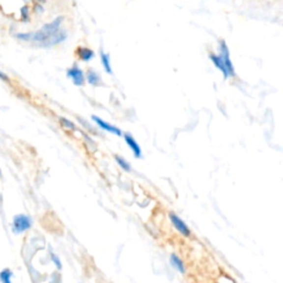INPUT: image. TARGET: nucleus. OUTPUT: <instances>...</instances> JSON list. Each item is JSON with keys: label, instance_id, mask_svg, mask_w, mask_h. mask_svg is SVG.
Masks as SVG:
<instances>
[{"label": "nucleus", "instance_id": "f257e3e1", "mask_svg": "<svg viewBox=\"0 0 283 283\" xmlns=\"http://www.w3.org/2000/svg\"><path fill=\"white\" fill-rule=\"evenodd\" d=\"M62 21H63V17H57L50 24L44 25L37 32L19 34L18 37L27 40V41L37 42L41 47L55 46V44L63 42L66 39V32L60 29Z\"/></svg>", "mask_w": 283, "mask_h": 283}, {"label": "nucleus", "instance_id": "f03ea898", "mask_svg": "<svg viewBox=\"0 0 283 283\" xmlns=\"http://www.w3.org/2000/svg\"><path fill=\"white\" fill-rule=\"evenodd\" d=\"M209 59L212 61V63L221 71V73L224 74L225 79L234 77V74L236 73H234V68L229 57V49L227 47V44H226L225 40H221L219 42L218 55L211 53V55H209Z\"/></svg>", "mask_w": 283, "mask_h": 283}, {"label": "nucleus", "instance_id": "7ed1b4c3", "mask_svg": "<svg viewBox=\"0 0 283 283\" xmlns=\"http://www.w3.org/2000/svg\"><path fill=\"white\" fill-rule=\"evenodd\" d=\"M31 227V219L27 215H17L13 218L12 230L16 233L24 232Z\"/></svg>", "mask_w": 283, "mask_h": 283}, {"label": "nucleus", "instance_id": "20e7f679", "mask_svg": "<svg viewBox=\"0 0 283 283\" xmlns=\"http://www.w3.org/2000/svg\"><path fill=\"white\" fill-rule=\"evenodd\" d=\"M66 75L72 79L73 83L78 86H82L84 84V81H85L82 70L80 69L78 65H73L72 68H70L68 71H66Z\"/></svg>", "mask_w": 283, "mask_h": 283}, {"label": "nucleus", "instance_id": "39448f33", "mask_svg": "<svg viewBox=\"0 0 283 283\" xmlns=\"http://www.w3.org/2000/svg\"><path fill=\"white\" fill-rule=\"evenodd\" d=\"M170 221H171V224L172 226H174L175 229L177 230V231L180 232L183 236L185 237H188L189 234H190V230L188 228V226L186 225L183 220H181L178 216L175 215V214H170Z\"/></svg>", "mask_w": 283, "mask_h": 283}, {"label": "nucleus", "instance_id": "423d86ee", "mask_svg": "<svg viewBox=\"0 0 283 283\" xmlns=\"http://www.w3.org/2000/svg\"><path fill=\"white\" fill-rule=\"evenodd\" d=\"M92 119H93V122H94L97 126L102 128V130H104V131L109 132V133H112V134H116L118 136L122 135V131L119 130L118 127L114 126V125H112V124H110L108 122L103 121V119L95 116V115H93Z\"/></svg>", "mask_w": 283, "mask_h": 283}, {"label": "nucleus", "instance_id": "0eeeda50", "mask_svg": "<svg viewBox=\"0 0 283 283\" xmlns=\"http://www.w3.org/2000/svg\"><path fill=\"white\" fill-rule=\"evenodd\" d=\"M124 140H125L127 146L131 148L133 154H134V156L136 158H141L142 157V149L140 147L139 143H137V142L135 141L134 137H133L131 134H124Z\"/></svg>", "mask_w": 283, "mask_h": 283}, {"label": "nucleus", "instance_id": "6e6552de", "mask_svg": "<svg viewBox=\"0 0 283 283\" xmlns=\"http://www.w3.org/2000/svg\"><path fill=\"white\" fill-rule=\"evenodd\" d=\"M78 56L82 61L87 62V61H90L93 57H94V51L88 48H79Z\"/></svg>", "mask_w": 283, "mask_h": 283}, {"label": "nucleus", "instance_id": "1a4fd4ad", "mask_svg": "<svg viewBox=\"0 0 283 283\" xmlns=\"http://www.w3.org/2000/svg\"><path fill=\"white\" fill-rule=\"evenodd\" d=\"M170 263L172 267H174L177 271L180 272V273H185V265L184 262L180 260V258L178 255H170Z\"/></svg>", "mask_w": 283, "mask_h": 283}, {"label": "nucleus", "instance_id": "9d476101", "mask_svg": "<svg viewBox=\"0 0 283 283\" xmlns=\"http://www.w3.org/2000/svg\"><path fill=\"white\" fill-rule=\"evenodd\" d=\"M86 81L88 82V84H91V85H99L100 81H101V78L100 75L97 74L94 70H88L86 72Z\"/></svg>", "mask_w": 283, "mask_h": 283}, {"label": "nucleus", "instance_id": "9b49d317", "mask_svg": "<svg viewBox=\"0 0 283 283\" xmlns=\"http://www.w3.org/2000/svg\"><path fill=\"white\" fill-rule=\"evenodd\" d=\"M101 62H102V65H103V68L106 72L112 74V68H111L109 55H106V53H104V52H101Z\"/></svg>", "mask_w": 283, "mask_h": 283}, {"label": "nucleus", "instance_id": "f8f14e48", "mask_svg": "<svg viewBox=\"0 0 283 283\" xmlns=\"http://www.w3.org/2000/svg\"><path fill=\"white\" fill-rule=\"evenodd\" d=\"M11 277L12 272L9 269H3L2 271L0 272V281H1V283H12Z\"/></svg>", "mask_w": 283, "mask_h": 283}, {"label": "nucleus", "instance_id": "ddd939ff", "mask_svg": "<svg viewBox=\"0 0 283 283\" xmlns=\"http://www.w3.org/2000/svg\"><path fill=\"white\" fill-rule=\"evenodd\" d=\"M115 161H116V163L119 165V167L123 168L124 170H126V171H130L131 170V165H130V163L126 162L125 159H124L123 157L121 156H115Z\"/></svg>", "mask_w": 283, "mask_h": 283}, {"label": "nucleus", "instance_id": "4468645a", "mask_svg": "<svg viewBox=\"0 0 283 283\" xmlns=\"http://www.w3.org/2000/svg\"><path fill=\"white\" fill-rule=\"evenodd\" d=\"M60 122H61V125L63 126V127H65V128H68V130H72V131L75 130L74 123L69 121V119L62 117V118H60Z\"/></svg>", "mask_w": 283, "mask_h": 283}, {"label": "nucleus", "instance_id": "2eb2a0df", "mask_svg": "<svg viewBox=\"0 0 283 283\" xmlns=\"http://www.w3.org/2000/svg\"><path fill=\"white\" fill-rule=\"evenodd\" d=\"M52 260L55 261V263L57 264V267L59 268V269H61V262H60L59 258H57V256L56 255H52Z\"/></svg>", "mask_w": 283, "mask_h": 283}, {"label": "nucleus", "instance_id": "dca6fc26", "mask_svg": "<svg viewBox=\"0 0 283 283\" xmlns=\"http://www.w3.org/2000/svg\"><path fill=\"white\" fill-rule=\"evenodd\" d=\"M0 79H1V80H6V81H7V80H8V77H7V75L4 74V73H2L1 71H0Z\"/></svg>", "mask_w": 283, "mask_h": 283}, {"label": "nucleus", "instance_id": "f3484780", "mask_svg": "<svg viewBox=\"0 0 283 283\" xmlns=\"http://www.w3.org/2000/svg\"><path fill=\"white\" fill-rule=\"evenodd\" d=\"M0 201H1V196H0Z\"/></svg>", "mask_w": 283, "mask_h": 283}, {"label": "nucleus", "instance_id": "a211bd4d", "mask_svg": "<svg viewBox=\"0 0 283 283\" xmlns=\"http://www.w3.org/2000/svg\"><path fill=\"white\" fill-rule=\"evenodd\" d=\"M0 176H1V171H0Z\"/></svg>", "mask_w": 283, "mask_h": 283}]
</instances>
